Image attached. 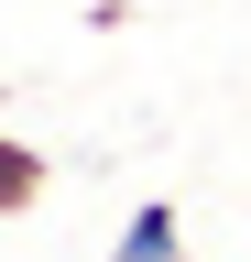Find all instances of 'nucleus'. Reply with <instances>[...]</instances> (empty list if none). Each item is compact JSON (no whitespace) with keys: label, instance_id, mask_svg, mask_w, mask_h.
I'll return each instance as SVG.
<instances>
[{"label":"nucleus","instance_id":"obj_2","mask_svg":"<svg viewBox=\"0 0 251 262\" xmlns=\"http://www.w3.org/2000/svg\"><path fill=\"white\" fill-rule=\"evenodd\" d=\"M44 186H55V164H44L33 142H11V131H0V219H33Z\"/></svg>","mask_w":251,"mask_h":262},{"label":"nucleus","instance_id":"obj_1","mask_svg":"<svg viewBox=\"0 0 251 262\" xmlns=\"http://www.w3.org/2000/svg\"><path fill=\"white\" fill-rule=\"evenodd\" d=\"M109 262H186V219H175V196H142V208L120 219Z\"/></svg>","mask_w":251,"mask_h":262}]
</instances>
